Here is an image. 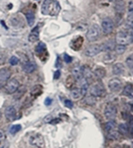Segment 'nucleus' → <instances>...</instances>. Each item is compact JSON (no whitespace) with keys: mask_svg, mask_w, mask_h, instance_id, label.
<instances>
[{"mask_svg":"<svg viewBox=\"0 0 133 148\" xmlns=\"http://www.w3.org/2000/svg\"><path fill=\"white\" fill-rule=\"evenodd\" d=\"M61 11V5L57 0H44L41 7V12L44 15L56 16Z\"/></svg>","mask_w":133,"mask_h":148,"instance_id":"1","label":"nucleus"},{"mask_svg":"<svg viewBox=\"0 0 133 148\" xmlns=\"http://www.w3.org/2000/svg\"><path fill=\"white\" fill-rule=\"evenodd\" d=\"M100 37V28L98 25L93 24L86 32V39L88 42H95Z\"/></svg>","mask_w":133,"mask_h":148,"instance_id":"2","label":"nucleus"},{"mask_svg":"<svg viewBox=\"0 0 133 148\" xmlns=\"http://www.w3.org/2000/svg\"><path fill=\"white\" fill-rule=\"evenodd\" d=\"M90 95H93L95 97H102L106 95V90H105L104 86L101 83H95L89 88Z\"/></svg>","mask_w":133,"mask_h":148,"instance_id":"3","label":"nucleus"},{"mask_svg":"<svg viewBox=\"0 0 133 148\" xmlns=\"http://www.w3.org/2000/svg\"><path fill=\"white\" fill-rule=\"evenodd\" d=\"M29 143L31 145L38 148H45V140L41 134L39 133H33L31 134L29 138Z\"/></svg>","mask_w":133,"mask_h":148,"instance_id":"4","label":"nucleus"},{"mask_svg":"<svg viewBox=\"0 0 133 148\" xmlns=\"http://www.w3.org/2000/svg\"><path fill=\"white\" fill-rule=\"evenodd\" d=\"M116 113H117V109L116 106L113 103L109 102L105 106L104 108V116L109 120H113L116 116Z\"/></svg>","mask_w":133,"mask_h":148,"instance_id":"5","label":"nucleus"},{"mask_svg":"<svg viewBox=\"0 0 133 148\" xmlns=\"http://www.w3.org/2000/svg\"><path fill=\"white\" fill-rule=\"evenodd\" d=\"M116 43H117V45H128L130 43V37H129V33L126 31H119L117 33V35H116Z\"/></svg>","mask_w":133,"mask_h":148,"instance_id":"6","label":"nucleus"},{"mask_svg":"<svg viewBox=\"0 0 133 148\" xmlns=\"http://www.w3.org/2000/svg\"><path fill=\"white\" fill-rule=\"evenodd\" d=\"M19 82L17 81L16 79H12L8 82L7 84L5 85V92L7 94H14L15 92H17L18 88H19Z\"/></svg>","mask_w":133,"mask_h":148,"instance_id":"7","label":"nucleus"},{"mask_svg":"<svg viewBox=\"0 0 133 148\" xmlns=\"http://www.w3.org/2000/svg\"><path fill=\"white\" fill-rule=\"evenodd\" d=\"M102 52L101 50V45H90L84 51V55L86 57H95L96 55H98Z\"/></svg>","mask_w":133,"mask_h":148,"instance_id":"8","label":"nucleus"},{"mask_svg":"<svg viewBox=\"0 0 133 148\" xmlns=\"http://www.w3.org/2000/svg\"><path fill=\"white\" fill-rule=\"evenodd\" d=\"M101 28L104 34H110L113 31L114 24L110 18H105L101 22Z\"/></svg>","mask_w":133,"mask_h":148,"instance_id":"9","label":"nucleus"},{"mask_svg":"<svg viewBox=\"0 0 133 148\" xmlns=\"http://www.w3.org/2000/svg\"><path fill=\"white\" fill-rule=\"evenodd\" d=\"M122 88V83L118 79H111L108 82V88L111 92H118Z\"/></svg>","mask_w":133,"mask_h":148,"instance_id":"10","label":"nucleus"},{"mask_svg":"<svg viewBox=\"0 0 133 148\" xmlns=\"http://www.w3.org/2000/svg\"><path fill=\"white\" fill-rule=\"evenodd\" d=\"M5 117L8 121H13L17 118V110L14 106H10L5 109Z\"/></svg>","mask_w":133,"mask_h":148,"instance_id":"11","label":"nucleus"},{"mask_svg":"<svg viewBox=\"0 0 133 148\" xmlns=\"http://www.w3.org/2000/svg\"><path fill=\"white\" fill-rule=\"evenodd\" d=\"M10 76H11V73L9 69L3 68V69L0 70V85L5 84L8 81V79L10 78Z\"/></svg>","mask_w":133,"mask_h":148,"instance_id":"12","label":"nucleus"},{"mask_svg":"<svg viewBox=\"0 0 133 148\" xmlns=\"http://www.w3.org/2000/svg\"><path fill=\"white\" fill-rule=\"evenodd\" d=\"M82 43H84V39H82V37H81V36H77V37H75V39L72 41V43H71V48H72L73 50L77 51V50L81 49V47L82 46Z\"/></svg>","mask_w":133,"mask_h":148,"instance_id":"13","label":"nucleus"},{"mask_svg":"<svg viewBox=\"0 0 133 148\" xmlns=\"http://www.w3.org/2000/svg\"><path fill=\"white\" fill-rule=\"evenodd\" d=\"M93 74V76H95V78L104 79L105 77V75H106V71H105V69L104 67H100V66H98V67L95 68Z\"/></svg>","mask_w":133,"mask_h":148,"instance_id":"14","label":"nucleus"},{"mask_svg":"<svg viewBox=\"0 0 133 148\" xmlns=\"http://www.w3.org/2000/svg\"><path fill=\"white\" fill-rule=\"evenodd\" d=\"M82 77H84V78L86 79L88 82L89 81V79H93V72H91L90 68H89L88 66H82Z\"/></svg>","mask_w":133,"mask_h":148,"instance_id":"15","label":"nucleus"},{"mask_svg":"<svg viewBox=\"0 0 133 148\" xmlns=\"http://www.w3.org/2000/svg\"><path fill=\"white\" fill-rule=\"evenodd\" d=\"M22 68H23V71H24L25 73H27V74H31V73H33L34 71L36 70V65H35V63L27 61V62H25L24 64H23Z\"/></svg>","mask_w":133,"mask_h":148,"instance_id":"16","label":"nucleus"},{"mask_svg":"<svg viewBox=\"0 0 133 148\" xmlns=\"http://www.w3.org/2000/svg\"><path fill=\"white\" fill-rule=\"evenodd\" d=\"M114 46H115V42L113 40H108L101 45V50L104 52H112L115 48Z\"/></svg>","mask_w":133,"mask_h":148,"instance_id":"17","label":"nucleus"},{"mask_svg":"<svg viewBox=\"0 0 133 148\" xmlns=\"http://www.w3.org/2000/svg\"><path fill=\"white\" fill-rule=\"evenodd\" d=\"M124 66L121 63H116L114 64L113 68H112V74L115 76H120V75L124 74Z\"/></svg>","mask_w":133,"mask_h":148,"instance_id":"18","label":"nucleus"},{"mask_svg":"<svg viewBox=\"0 0 133 148\" xmlns=\"http://www.w3.org/2000/svg\"><path fill=\"white\" fill-rule=\"evenodd\" d=\"M39 32H40V30H39V26H36L35 28L32 29L31 33H30L29 35V41L30 42H36V41L39 40Z\"/></svg>","mask_w":133,"mask_h":148,"instance_id":"19","label":"nucleus"},{"mask_svg":"<svg viewBox=\"0 0 133 148\" xmlns=\"http://www.w3.org/2000/svg\"><path fill=\"white\" fill-rule=\"evenodd\" d=\"M43 92V88L41 86H35L31 90V92H30V95H31L32 99H36L37 97H39V95H41V94H42Z\"/></svg>","mask_w":133,"mask_h":148,"instance_id":"20","label":"nucleus"},{"mask_svg":"<svg viewBox=\"0 0 133 148\" xmlns=\"http://www.w3.org/2000/svg\"><path fill=\"white\" fill-rule=\"evenodd\" d=\"M114 9H115V11H116L117 14H119V15L123 14L124 9H125L124 1H123V0H118V1H116V4H115V6H114Z\"/></svg>","mask_w":133,"mask_h":148,"instance_id":"21","label":"nucleus"},{"mask_svg":"<svg viewBox=\"0 0 133 148\" xmlns=\"http://www.w3.org/2000/svg\"><path fill=\"white\" fill-rule=\"evenodd\" d=\"M72 74H73V77L75 78V81H77V79H81L82 77L81 66H75V67L73 68V70H72Z\"/></svg>","mask_w":133,"mask_h":148,"instance_id":"22","label":"nucleus"},{"mask_svg":"<svg viewBox=\"0 0 133 148\" xmlns=\"http://www.w3.org/2000/svg\"><path fill=\"white\" fill-rule=\"evenodd\" d=\"M104 63L105 64H111L115 61V56L111 53V52H106V54L104 56Z\"/></svg>","mask_w":133,"mask_h":148,"instance_id":"23","label":"nucleus"},{"mask_svg":"<svg viewBox=\"0 0 133 148\" xmlns=\"http://www.w3.org/2000/svg\"><path fill=\"white\" fill-rule=\"evenodd\" d=\"M71 95L74 99H80L82 97H84L82 94V90L81 88H73L72 92H71Z\"/></svg>","mask_w":133,"mask_h":148,"instance_id":"24","label":"nucleus"},{"mask_svg":"<svg viewBox=\"0 0 133 148\" xmlns=\"http://www.w3.org/2000/svg\"><path fill=\"white\" fill-rule=\"evenodd\" d=\"M118 131H119V133H121L122 135H127L128 132H129V127L125 123H120L118 125Z\"/></svg>","mask_w":133,"mask_h":148,"instance_id":"25","label":"nucleus"},{"mask_svg":"<svg viewBox=\"0 0 133 148\" xmlns=\"http://www.w3.org/2000/svg\"><path fill=\"white\" fill-rule=\"evenodd\" d=\"M84 101L86 102L88 106H95V104L96 103V99L93 97V95H86V97H84Z\"/></svg>","mask_w":133,"mask_h":148,"instance_id":"26","label":"nucleus"},{"mask_svg":"<svg viewBox=\"0 0 133 148\" xmlns=\"http://www.w3.org/2000/svg\"><path fill=\"white\" fill-rule=\"evenodd\" d=\"M35 51H36V53L39 55V56H40V55H42L43 53H46V45L43 42H40L37 46H36Z\"/></svg>","mask_w":133,"mask_h":148,"instance_id":"27","label":"nucleus"},{"mask_svg":"<svg viewBox=\"0 0 133 148\" xmlns=\"http://www.w3.org/2000/svg\"><path fill=\"white\" fill-rule=\"evenodd\" d=\"M26 19H27V22H28V25L29 26H33L34 25V22H35V15H34L33 12H27L26 14Z\"/></svg>","mask_w":133,"mask_h":148,"instance_id":"28","label":"nucleus"},{"mask_svg":"<svg viewBox=\"0 0 133 148\" xmlns=\"http://www.w3.org/2000/svg\"><path fill=\"white\" fill-rule=\"evenodd\" d=\"M133 86L131 84H127L122 90V95H125V97H130L131 95V92H132Z\"/></svg>","mask_w":133,"mask_h":148,"instance_id":"29","label":"nucleus"},{"mask_svg":"<svg viewBox=\"0 0 133 148\" xmlns=\"http://www.w3.org/2000/svg\"><path fill=\"white\" fill-rule=\"evenodd\" d=\"M106 136L108 139L110 140H115L118 138V132L117 130H109V131H106Z\"/></svg>","mask_w":133,"mask_h":148,"instance_id":"30","label":"nucleus"},{"mask_svg":"<svg viewBox=\"0 0 133 148\" xmlns=\"http://www.w3.org/2000/svg\"><path fill=\"white\" fill-rule=\"evenodd\" d=\"M127 20H133V1H129L127 9Z\"/></svg>","mask_w":133,"mask_h":148,"instance_id":"31","label":"nucleus"},{"mask_svg":"<svg viewBox=\"0 0 133 148\" xmlns=\"http://www.w3.org/2000/svg\"><path fill=\"white\" fill-rule=\"evenodd\" d=\"M116 122L114 120H109L108 122H106L105 124V130L109 131V130H115L116 129Z\"/></svg>","mask_w":133,"mask_h":148,"instance_id":"32","label":"nucleus"},{"mask_svg":"<svg viewBox=\"0 0 133 148\" xmlns=\"http://www.w3.org/2000/svg\"><path fill=\"white\" fill-rule=\"evenodd\" d=\"M75 79L74 77H72V76L68 77L66 79V86L68 88H72L73 86H75Z\"/></svg>","mask_w":133,"mask_h":148,"instance_id":"33","label":"nucleus"},{"mask_svg":"<svg viewBox=\"0 0 133 148\" xmlns=\"http://www.w3.org/2000/svg\"><path fill=\"white\" fill-rule=\"evenodd\" d=\"M125 51H126V46H124V45H116L115 46V52L118 55L123 54Z\"/></svg>","mask_w":133,"mask_h":148,"instance_id":"34","label":"nucleus"},{"mask_svg":"<svg viewBox=\"0 0 133 148\" xmlns=\"http://www.w3.org/2000/svg\"><path fill=\"white\" fill-rule=\"evenodd\" d=\"M125 63H126V66H127L129 69H133V54L126 58Z\"/></svg>","mask_w":133,"mask_h":148,"instance_id":"35","label":"nucleus"},{"mask_svg":"<svg viewBox=\"0 0 133 148\" xmlns=\"http://www.w3.org/2000/svg\"><path fill=\"white\" fill-rule=\"evenodd\" d=\"M20 130H21V125H20V124L12 125V126H11V128H10V133L15 134V133L19 132Z\"/></svg>","mask_w":133,"mask_h":148,"instance_id":"36","label":"nucleus"},{"mask_svg":"<svg viewBox=\"0 0 133 148\" xmlns=\"http://www.w3.org/2000/svg\"><path fill=\"white\" fill-rule=\"evenodd\" d=\"M20 62V60H19V58L18 57H16V56H12L10 58V60H9V63H10V65L11 66H16V65H18Z\"/></svg>","mask_w":133,"mask_h":148,"instance_id":"37","label":"nucleus"},{"mask_svg":"<svg viewBox=\"0 0 133 148\" xmlns=\"http://www.w3.org/2000/svg\"><path fill=\"white\" fill-rule=\"evenodd\" d=\"M25 90H26V88H21V90H19L17 92V95H15V99H20V97L23 95V92H25Z\"/></svg>","mask_w":133,"mask_h":148,"instance_id":"38","label":"nucleus"},{"mask_svg":"<svg viewBox=\"0 0 133 148\" xmlns=\"http://www.w3.org/2000/svg\"><path fill=\"white\" fill-rule=\"evenodd\" d=\"M64 60H65V62L66 63H72V61H73V58L71 56H69L68 54H65L64 55Z\"/></svg>","mask_w":133,"mask_h":148,"instance_id":"39","label":"nucleus"},{"mask_svg":"<svg viewBox=\"0 0 133 148\" xmlns=\"http://www.w3.org/2000/svg\"><path fill=\"white\" fill-rule=\"evenodd\" d=\"M65 106H66V108H73L74 103H73V101H69V99H66V101H65Z\"/></svg>","mask_w":133,"mask_h":148,"instance_id":"40","label":"nucleus"},{"mask_svg":"<svg viewBox=\"0 0 133 148\" xmlns=\"http://www.w3.org/2000/svg\"><path fill=\"white\" fill-rule=\"evenodd\" d=\"M6 138V135H5V132L3 130H0V143L3 142Z\"/></svg>","mask_w":133,"mask_h":148,"instance_id":"41","label":"nucleus"},{"mask_svg":"<svg viewBox=\"0 0 133 148\" xmlns=\"http://www.w3.org/2000/svg\"><path fill=\"white\" fill-rule=\"evenodd\" d=\"M126 27H127V28H129L130 30H132V29H133V20L127 21V23H126Z\"/></svg>","mask_w":133,"mask_h":148,"instance_id":"42","label":"nucleus"},{"mask_svg":"<svg viewBox=\"0 0 133 148\" xmlns=\"http://www.w3.org/2000/svg\"><path fill=\"white\" fill-rule=\"evenodd\" d=\"M4 62H5V56H4L3 54L0 53V65H1V64H4Z\"/></svg>","mask_w":133,"mask_h":148,"instance_id":"43","label":"nucleus"},{"mask_svg":"<svg viewBox=\"0 0 133 148\" xmlns=\"http://www.w3.org/2000/svg\"><path fill=\"white\" fill-rule=\"evenodd\" d=\"M60 76H61V72L58 70V71H56V73H55V76H54V78L56 79H58L60 78Z\"/></svg>","mask_w":133,"mask_h":148,"instance_id":"44","label":"nucleus"},{"mask_svg":"<svg viewBox=\"0 0 133 148\" xmlns=\"http://www.w3.org/2000/svg\"><path fill=\"white\" fill-rule=\"evenodd\" d=\"M51 103H52V99H50V97H47V99H46V101H45V104H46V106H50Z\"/></svg>","mask_w":133,"mask_h":148,"instance_id":"45","label":"nucleus"},{"mask_svg":"<svg viewBox=\"0 0 133 148\" xmlns=\"http://www.w3.org/2000/svg\"><path fill=\"white\" fill-rule=\"evenodd\" d=\"M129 37H130V43H133V29H132L131 31H130Z\"/></svg>","mask_w":133,"mask_h":148,"instance_id":"46","label":"nucleus"},{"mask_svg":"<svg viewBox=\"0 0 133 148\" xmlns=\"http://www.w3.org/2000/svg\"><path fill=\"white\" fill-rule=\"evenodd\" d=\"M129 130H130V133H131V136L133 137V124L131 125V127H130V129H129Z\"/></svg>","mask_w":133,"mask_h":148,"instance_id":"47","label":"nucleus"},{"mask_svg":"<svg viewBox=\"0 0 133 148\" xmlns=\"http://www.w3.org/2000/svg\"><path fill=\"white\" fill-rule=\"evenodd\" d=\"M109 2H116V1H118V0H108Z\"/></svg>","mask_w":133,"mask_h":148,"instance_id":"48","label":"nucleus"},{"mask_svg":"<svg viewBox=\"0 0 133 148\" xmlns=\"http://www.w3.org/2000/svg\"><path fill=\"white\" fill-rule=\"evenodd\" d=\"M1 118H2V113L0 112V120H1Z\"/></svg>","mask_w":133,"mask_h":148,"instance_id":"49","label":"nucleus"},{"mask_svg":"<svg viewBox=\"0 0 133 148\" xmlns=\"http://www.w3.org/2000/svg\"><path fill=\"white\" fill-rule=\"evenodd\" d=\"M131 95H133V88H132V92H131Z\"/></svg>","mask_w":133,"mask_h":148,"instance_id":"50","label":"nucleus"},{"mask_svg":"<svg viewBox=\"0 0 133 148\" xmlns=\"http://www.w3.org/2000/svg\"><path fill=\"white\" fill-rule=\"evenodd\" d=\"M132 148H133V146H132Z\"/></svg>","mask_w":133,"mask_h":148,"instance_id":"51","label":"nucleus"}]
</instances>
